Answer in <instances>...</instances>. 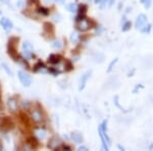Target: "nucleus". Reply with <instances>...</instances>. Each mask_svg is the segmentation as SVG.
<instances>
[{
	"mask_svg": "<svg viewBox=\"0 0 153 151\" xmlns=\"http://www.w3.org/2000/svg\"><path fill=\"white\" fill-rule=\"evenodd\" d=\"M44 68H46V66H44V63L43 62H38L37 64H36L35 66H34V72H41L42 70H44Z\"/></svg>",
	"mask_w": 153,
	"mask_h": 151,
	"instance_id": "obj_16",
	"label": "nucleus"
},
{
	"mask_svg": "<svg viewBox=\"0 0 153 151\" xmlns=\"http://www.w3.org/2000/svg\"><path fill=\"white\" fill-rule=\"evenodd\" d=\"M61 46L62 45H61V43H60V41H54L52 44V47L55 49H60L61 48Z\"/></svg>",
	"mask_w": 153,
	"mask_h": 151,
	"instance_id": "obj_25",
	"label": "nucleus"
},
{
	"mask_svg": "<svg viewBox=\"0 0 153 151\" xmlns=\"http://www.w3.org/2000/svg\"><path fill=\"white\" fill-rule=\"evenodd\" d=\"M7 106L10 111H16L18 109V102L14 98H9L7 100Z\"/></svg>",
	"mask_w": 153,
	"mask_h": 151,
	"instance_id": "obj_9",
	"label": "nucleus"
},
{
	"mask_svg": "<svg viewBox=\"0 0 153 151\" xmlns=\"http://www.w3.org/2000/svg\"><path fill=\"white\" fill-rule=\"evenodd\" d=\"M107 1H108V0H101V2H100V4H101V7H104V6L106 5Z\"/></svg>",
	"mask_w": 153,
	"mask_h": 151,
	"instance_id": "obj_29",
	"label": "nucleus"
},
{
	"mask_svg": "<svg viewBox=\"0 0 153 151\" xmlns=\"http://www.w3.org/2000/svg\"><path fill=\"white\" fill-rule=\"evenodd\" d=\"M117 58H115V59L112 60V61L109 63V66H108V68H107V73H110L111 71H112V68H113V66H115V63L117 62Z\"/></svg>",
	"mask_w": 153,
	"mask_h": 151,
	"instance_id": "obj_23",
	"label": "nucleus"
},
{
	"mask_svg": "<svg viewBox=\"0 0 153 151\" xmlns=\"http://www.w3.org/2000/svg\"><path fill=\"white\" fill-rule=\"evenodd\" d=\"M23 49L25 51H29V52H33V50H34L33 45H32L30 42H28V41L23 42Z\"/></svg>",
	"mask_w": 153,
	"mask_h": 151,
	"instance_id": "obj_13",
	"label": "nucleus"
},
{
	"mask_svg": "<svg viewBox=\"0 0 153 151\" xmlns=\"http://www.w3.org/2000/svg\"><path fill=\"white\" fill-rule=\"evenodd\" d=\"M48 72L49 73H51V74H53L54 76H57V75H59V72L58 71H55V70H53V68H50V70H48Z\"/></svg>",
	"mask_w": 153,
	"mask_h": 151,
	"instance_id": "obj_26",
	"label": "nucleus"
},
{
	"mask_svg": "<svg viewBox=\"0 0 153 151\" xmlns=\"http://www.w3.org/2000/svg\"><path fill=\"white\" fill-rule=\"evenodd\" d=\"M60 145H61V140H60L59 138L55 137L50 140V142H49L48 144V147L51 148V149H58Z\"/></svg>",
	"mask_w": 153,
	"mask_h": 151,
	"instance_id": "obj_8",
	"label": "nucleus"
},
{
	"mask_svg": "<svg viewBox=\"0 0 153 151\" xmlns=\"http://www.w3.org/2000/svg\"><path fill=\"white\" fill-rule=\"evenodd\" d=\"M102 32H103V28L101 27V26L97 27V29H96V33H97V34H101Z\"/></svg>",
	"mask_w": 153,
	"mask_h": 151,
	"instance_id": "obj_27",
	"label": "nucleus"
},
{
	"mask_svg": "<svg viewBox=\"0 0 153 151\" xmlns=\"http://www.w3.org/2000/svg\"><path fill=\"white\" fill-rule=\"evenodd\" d=\"M0 26H1L5 31H10V30L14 28V24H12V21L7 18H2L1 19H0Z\"/></svg>",
	"mask_w": 153,
	"mask_h": 151,
	"instance_id": "obj_6",
	"label": "nucleus"
},
{
	"mask_svg": "<svg viewBox=\"0 0 153 151\" xmlns=\"http://www.w3.org/2000/svg\"><path fill=\"white\" fill-rule=\"evenodd\" d=\"M35 134H36V136L38 137V139H40V140L45 139V137H46V131H45L44 129H42V128L36 129Z\"/></svg>",
	"mask_w": 153,
	"mask_h": 151,
	"instance_id": "obj_11",
	"label": "nucleus"
},
{
	"mask_svg": "<svg viewBox=\"0 0 153 151\" xmlns=\"http://www.w3.org/2000/svg\"><path fill=\"white\" fill-rule=\"evenodd\" d=\"M0 1L4 2V3H6V2H8V1H9V0H0Z\"/></svg>",
	"mask_w": 153,
	"mask_h": 151,
	"instance_id": "obj_35",
	"label": "nucleus"
},
{
	"mask_svg": "<svg viewBox=\"0 0 153 151\" xmlns=\"http://www.w3.org/2000/svg\"><path fill=\"white\" fill-rule=\"evenodd\" d=\"M79 39H80V36L77 32H73V33L70 34V41H72L73 44H77V43L79 42Z\"/></svg>",
	"mask_w": 153,
	"mask_h": 151,
	"instance_id": "obj_14",
	"label": "nucleus"
},
{
	"mask_svg": "<svg viewBox=\"0 0 153 151\" xmlns=\"http://www.w3.org/2000/svg\"><path fill=\"white\" fill-rule=\"evenodd\" d=\"M131 27H132V23H131L130 21H126L124 23V25H122V32L129 31V30L131 29Z\"/></svg>",
	"mask_w": 153,
	"mask_h": 151,
	"instance_id": "obj_18",
	"label": "nucleus"
},
{
	"mask_svg": "<svg viewBox=\"0 0 153 151\" xmlns=\"http://www.w3.org/2000/svg\"><path fill=\"white\" fill-rule=\"evenodd\" d=\"M66 7H68V11H70V12H76L78 10V6L76 3H70Z\"/></svg>",
	"mask_w": 153,
	"mask_h": 151,
	"instance_id": "obj_19",
	"label": "nucleus"
},
{
	"mask_svg": "<svg viewBox=\"0 0 153 151\" xmlns=\"http://www.w3.org/2000/svg\"><path fill=\"white\" fill-rule=\"evenodd\" d=\"M18 76H19V80L21 84H23L25 87H30L32 84V78L31 76L27 73H25L23 71H19L18 73Z\"/></svg>",
	"mask_w": 153,
	"mask_h": 151,
	"instance_id": "obj_2",
	"label": "nucleus"
},
{
	"mask_svg": "<svg viewBox=\"0 0 153 151\" xmlns=\"http://www.w3.org/2000/svg\"><path fill=\"white\" fill-rule=\"evenodd\" d=\"M54 1H57V2H60V3H63L64 0H54Z\"/></svg>",
	"mask_w": 153,
	"mask_h": 151,
	"instance_id": "obj_33",
	"label": "nucleus"
},
{
	"mask_svg": "<svg viewBox=\"0 0 153 151\" xmlns=\"http://www.w3.org/2000/svg\"><path fill=\"white\" fill-rule=\"evenodd\" d=\"M98 132H99V136H100L101 138V142H102V149L106 151L109 150L111 142L108 135H107V120H103L102 124L99 126Z\"/></svg>",
	"mask_w": 153,
	"mask_h": 151,
	"instance_id": "obj_1",
	"label": "nucleus"
},
{
	"mask_svg": "<svg viewBox=\"0 0 153 151\" xmlns=\"http://www.w3.org/2000/svg\"><path fill=\"white\" fill-rule=\"evenodd\" d=\"M77 11H79V14H85L86 11H87V6L85 4H82V5H80L79 9Z\"/></svg>",
	"mask_w": 153,
	"mask_h": 151,
	"instance_id": "obj_21",
	"label": "nucleus"
},
{
	"mask_svg": "<svg viewBox=\"0 0 153 151\" xmlns=\"http://www.w3.org/2000/svg\"><path fill=\"white\" fill-rule=\"evenodd\" d=\"M141 1V3L144 5V7L146 8V9H148V8H150V6H151V2L152 0H140Z\"/></svg>",
	"mask_w": 153,
	"mask_h": 151,
	"instance_id": "obj_22",
	"label": "nucleus"
},
{
	"mask_svg": "<svg viewBox=\"0 0 153 151\" xmlns=\"http://www.w3.org/2000/svg\"><path fill=\"white\" fill-rule=\"evenodd\" d=\"M117 147H118V149H120V150H122V151H124V150H125V148H124V147H122V145H117Z\"/></svg>",
	"mask_w": 153,
	"mask_h": 151,
	"instance_id": "obj_32",
	"label": "nucleus"
},
{
	"mask_svg": "<svg viewBox=\"0 0 153 151\" xmlns=\"http://www.w3.org/2000/svg\"><path fill=\"white\" fill-rule=\"evenodd\" d=\"M7 53L9 54V56L11 57L12 59H14V60L18 59V54H16V47L14 46L11 41H9V43H8V45H7Z\"/></svg>",
	"mask_w": 153,
	"mask_h": 151,
	"instance_id": "obj_7",
	"label": "nucleus"
},
{
	"mask_svg": "<svg viewBox=\"0 0 153 151\" xmlns=\"http://www.w3.org/2000/svg\"><path fill=\"white\" fill-rule=\"evenodd\" d=\"M60 59H61V57H60L59 55L51 54L48 58V61L50 62V63H52V64H57V63H59L60 62Z\"/></svg>",
	"mask_w": 153,
	"mask_h": 151,
	"instance_id": "obj_12",
	"label": "nucleus"
},
{
	"mask_svg": "<svg viewBox=\"0 0 153 151\" xmlns=\"http://www.w3.org/2000/svg\"><path fill=\"white\" fill-rule=\"evenodd\" d=\"M140 31H141L143 34H148L150 31H151V25H150V24H147V25H146L145 24V25L140 29Z\"/></svg>",
	"mask_w": 153,
	"mask_h": 151,
	"instance_id": "obj_15",
	"label": "nucleus"
},
{
	"mask_svg": "<svg viewBox=\"0 0 153 151\" xmlns=\"http://www.w3.org/2000/svg\"><path fill=\"white\" fill-rule=\"evenodd\" d=\"M61 149H63V150H68V151H70V150H72V148H70V146H68V145H62V146H61Z\"/></svg>",
	"mask_w": 153,
	"mask_h": 151,
	"instance_id": "obj_28",
	"label": "nucleus"
},
{
	"mask_svg": "<svg viewBox=\"0 0 153 151\" xmlns=\"http://www.w3.org/2000/svg\"><path fill=\"white\" fill-rule=\"evenodd\" d=\"M38 10H39V12H40V14H43V16H48V14H49V10L47 9V8H45V7H40Z\"/></svg>",
	"mask_w": 153,
	"mask_h": 151,
	"instance_id": "obj_24",
	"label": "nucleus"
},
{
	"mask_svg": "<svg viewBox=\"0 0 153 151\" xmlns=\"http://www.w3.org/2000/svg\"><path fill=\"white\" fill-rule=\"evenodd\" d=\"M147 23V16H145V14H139V16H137V19H136V21H135V28L136 29H141L142 27H143L145 24Z\"/></svg>",
	"mask_w": 153,
	"mask_h": 151,
	"instance_id": "obj_4",
	"label": "nucleus"
},
{
	"mask_svg": "<svg viewBox=\"0 0 153 151\" xmlns=\"http://www.w3.org/2000/svg\"><path fill=\"white\" fill-rule=\"evenodd\" d=\"M100 2H101V0H95V3L96 4H100Z\"/></svg>",
	"mask_w": 153,
	"mask_h": 151,
	"instance_id": "obj_34",
	"label": "nucleus"
},
{
	"mask_svg": "<svg viewBox=\"0 0 153 151\" xmlns=\"http://www.w3.org/2000/svg\"><path fill=\"white\" fill-rule=\"evenodd\" d=\"M28 144L30 145V147L33 148V149H35V148H37L38 146V142L36 141L34 138H30L29 140H28Z\"/></svg>",
	"mask_w": 153,
	"mask_h": 151,
	"instance_id": "obj_17",
	"label": "nucleus"
},
{
	"mask_svg": "<svg viewBox=\"0 0 153 151\" xmlns=\"http://www.w3.org/2000/svg\"><path fill=\"white\" fill-rule=\"evenodd\" d=\"M72 139L74 140L76 143L78 144H81L83 142V136H82L81 133H78V132H75L72 134Z\"/></svg>",
	"mask_w": 153,
	"mask_h": 151,
	"instance_id": "obj_10",
	"label": "nucleus"
},
{
	"mask_svg": "<svg viewBox=\"0 0 153 151\" xmlns=\"http://www.w3.org/2000/svg\"><path fill=\"white\" fill-rule=\"evenodd\" d=\"M91 75H92V71H87L85 74L82 76L81 79H80V83H79V91H82V90L85 89L86 85H87V82H88V80L90 79Z\"/></svg>",
	"mask_w": 153,
	"mask_h": 151,
	"instance_id": "obj_3",
	"label": "nucleus"
},
{
	"mask_svg": "<svg viewBox=\"0 0 153 151\" xmlns=\"http://www.w3.org/2000/svg\"><path fill=\"white\" fill-rule=\"evenodd\" d=\"M78 150H80V151H82V150H83V151H87L88 148L86 147V146H80V147L78 148Z\"/></svg>",
	"mask_w": 153,
	"mask_h": 151,
	"instance_id": "obj_30",
	"label": "nucleus"
},
{
	"mask_svg": "<svg viewBox=\"0 0 153 151\" xmlns=\"http://www.w3.org/2000/svg\"><path fill=\"white\" fill-rule=\"evenodd\" d=\"M2 68H3V70L6 72V74H8V75L10 76V77H12V76H14V73L11 72V70H10V68H9V66H8L7 64H5V63H2Z\"/></svg>",
	"mask_w": 153,
	"mask_h": 151,
	"instance_id": "obj_20",
	"label": "nucleus"
},
{
	"mask_svg": "<svg viewBox=\"0 0 153 151\" xmlns=\"http://www.w3.org/2000/svg\"><path fill=\"white\" fill-rule=\"evenodd\" d=\"M31 118L33 120V122L37 123V124H39V123H42L43 122V114L42 113H41L39 109H34L33 111L31 113Z\"/></svg>",
	"mask_w": 153,
	"mask_h": 151,
	"instance_id": "obj_5",
	"label": "nucleus"
},
{
	"mask_svg": "<svg viewBox=\"0 0 153 151\" xmlns=\"http://www.w3.org/2000/svg\"><path fill=\"white\" fill-rule=\"evenodd\" d=\"M107 2H108V6H111L113 4V2H115V0H109V1Z\"/></svg>",
	"mask_w": 153,
	"mask_h": 151,
	"instance_id": "obj_31",
	"label": "nucleus"
}]
</instances>
